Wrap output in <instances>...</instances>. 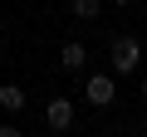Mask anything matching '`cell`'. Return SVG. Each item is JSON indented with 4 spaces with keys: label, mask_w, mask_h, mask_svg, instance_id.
<instances>
[{
    "label": "cell",
    "mask_w": 147,
    "mask_h": 137,
    "mask_svg": "<svg viewBox=\"0 0 147 137\" xmlns=\"http://www.w3.org/2000/svg\"><path fill=\"white\" fill-rule=\"evenodd\" d=\"M108 64H113V74H118V79L132 74V68L142 64V44H137L132 34H118V39L108 44Z\"/></svg>",
    "instance_id": "cell-1"
},
{
    "label": "cell",
    "mask_w": 147,
    "mask_h": 137,
    "mask_svg": "<svg viewBox=\"0 0 147 137\" xmlns=\"http://www.w3.org/2000/svg\"><path fill=\"white\" fill-rule=\"evenodd\" d=\"M84 98H88L93 108H108V103L118 98V79H113V74H88V83H84Z\"/></svg>",
    "instance_id": "cell-2"
},
{
    "label": "cell",
    "mask_w": 147,
    "mask_h": 137,
    "mask_svg": "<svg viewBox=\"0 0 147 137\" xmlns=\"http://www.w3.org/2000/svg\"><path fill=\"white\" fill-rule=\"evenodd\" d=\"M44 122H49L54 132H69V127H74V103H69V98H49V108H44Z\"/></svg>",
    "instance_id": "cell-3"
},
{
    "label": "cell",
    "mask_w": 147,
    "mask_h": 137,
    "mask_svg": "<svg viewBox=\"0 0 147 137\" xmlns=\"http://www.w3.org/2000/svg\"><path fill=\"white\" fill-rule=\"evenodd\" d=\"M59 64L69 68V74H79V68L88 64V49H84L79 39H74V44H64V49H59Z\"/></svg>",
    "instance_id": "cell-4"
},
{
    "label": "cell",
    "mask_w": 147,
    "mask_h": 137,
    "mask_svg": "<svg viewBox=\"0 0 147 137\" xmlns=\"http://www.w3.org/2000/svg\"><path fill=\"white\" fill-rule=\"evenodd\" d=\"M0 108H5V113H20L25 108V88L20 83H0Z\"/></svg>",
    "instance_id": "cell-5"
},
{
    "label": "cell",
    "mask_w": 147,
    "mask_h": 137,
    "mask_svg": "<svg viewBox=\"0 0 147 137\" xmlns=\"http://www.w3.org/2000/svg\"><path fill=\"white\" fill-rule=\"evenodd\" d=\"M69 10L79 15V20H98V15H103V0H74Z\"/></svg>",
    "instance_id": "cell-6"
},
{
    "label": "cell",
    "mask_w": 147,
    "mask_h": 137,
    "mask_svg": "<svg viewBox=\"0 0 147 137\" xmlns=\"http://www.w3.org/2000/svg\"><path fill=\"white\" fill-rule=\"evenodd\" d=\"M0 137H25V132H20L15 122H0Z\"/></svg>",
    "instance_id": "cell-7"
},
{
    "label": "cell",
    "mask_w": 147,
    "mask_h": 137,
    "mask_svg": "<svg viewBox=\"0 0 147 137\" xmlns=\"http://www.w3.org/2000/svg\"><path fill=\"white\" fill-rule=\"evenodd\" d=\"M108 5H132V0H108Z\"/></svg>",
    "instance_id": "cell-8"
},
{
    "label": "cell",
    "mask_w": 147,
    "mask_h": 137,
    "mask_svg": "<svg viewBox=\"0 0 147 137\" xmlns=\"http://www.w3.org/2000/svg\"><path fill=\"white\" fill-rule=\"evenodd\" d=\"M142 98H147V79H142Z\"/></svg>",
    "instance_id": "cell-9"
},
{
    "label": "cell",
    "mask_w": 147,
    "mask_h": 137,
    "mask_svg": "<svg viewBox=\"0 0 147 137\" xmlns=\"http://www.w3.org/2000/svg\"><path fill=\"white\" fill-rule=\"evenodd\" d=\"M0 49H5V39H0Z\"/></svg>",
    "instance_id": "cell-10"
}]
</instances>
